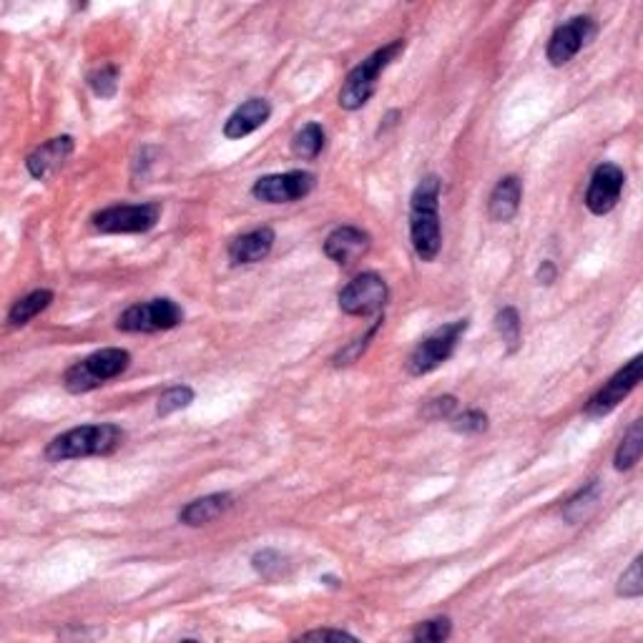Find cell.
Masks as SVG:
<instances>
[{
  "label": "cell",
  "instance_id": "cell-18",
  "mask_svg": "<svg viewBox=\"0 0 643 643\" xmlns=\"http://www.w3.org/2000/svg\"><path fill=\"white\" fill-rule=\"evenodd\" d=\"M232 503H234L232 493L204 495V498L199 500H191V503L179 513V520L184 525H189V528H199V525H206L211 523V520L222 518V515L232 508Z\"/></svg>",
  "mask_w": 643,
  "mask_h": 643
},
{
  "label": "cell",
  "instance_id": "cell-4",
  "mask_svg": "<svg viewBox=\"0 0 643 643\" xmlns=\"http://www.w3.org/2000/svg\"><path fill=\"white\" fill-rule=\"evenodd\" d=\"M400 53H405V41H392L390 46L380 48V51L372 53L370 58H365L360 66L352 68L340 88L342 109L347 111L362 109V106L372 98V93H375L377 78L382 76V71H385V68L390 66Z\"/></svg>",
  "mask_w": 643,
  "mask_h": 643
},
{
  "label": "cell",
  "instance_id": "cell-17",
  "mask_svg": "<svg viewBox=\"0 0 643 643\" xmlns=\"http://www.w3.org/2000/svg\"><path fill=\"white\" fill-rule=\"evenodd\" d=\"M520 199H523V181L518 176H505L498 181L488 199V214L493 222H510L520 211Z\"/></svg>",
  "mask_w": 643,
  "mask_h": 643
},
{
  "label": "cell",
  "instance_id": "cell-8",
  "mask_svg": "<svg viewBox=\"0 0 643 643\" xmlns=\"http://www.w3.org/2000/svg\"><path fill=\"white\" fill-rule=\"evenodd\" d=\"M387 304V284L377 272L352 279L340 292V309L350 317H370Z\"/></svg>",
  "mask_w": 643,
  "mask_h": 643
},
{
  "label": "cell",
  "instance_id": "cell-11",
  "mask_svg": "<svg viewBox=\"0 0 643 643\" xmlns=\"http://www.w3.org/2000/svg\"><path fill=\"white\" fill-rule=\"evenodd\" d=\"M623 184H626V174L621 166L616 164H601L591 176V184L586 191V206L591 214L603 217L608 211L616 209L618 199H621Z\"/></svg>",
  "mask_w": 643,
  "mask_h": 643
},
{
  "label": "cell",
  "instance_id": "cell-33",
  "mask_svg": "<svg viewBox=\"0 0 643 643\" xmlns=\"http://www.w3.org/2000/svg\"><path fill=\"white\" fill-rule=\"evenodd\" d=\"M538 282L541 284H553L556 282V264L553 262H543L541 269H538Z\"/></svg>",
  "mask_w": 643,
  "mask_h": 643
},
{
  "label": "cell",
  "instance_id": "cell-24",
  "mask_svg": "<svg viewBox=\"0 0 643 643\" xmlns=\"http://www.w3.org/2000/svg\"><path fill=\"white\" fill-rule=\"evenodd\" d=\"M194 402V390L189 385H174L159 397V405H156V415L166 417L176 410H184Z\"/></svg>",
  "mask_w": 643,
  "mask_h": 643
},
{
  "label": "cell",
  "instance_id": "cell-32",
  "mask_svg": "<svg viewBox=\"0 0 643 643\" xmlns=\"http://www.w3.org/2000/svg\"><path fill=\"white\" fill-rule=\"evenodd\" d=\"M299 638H304V641H357L352 633L347 631H332V628H322V631H309V633H302Z\"/></svg>",
  "mask_w": 643,
  "mask_h": 643
},
{
  "label": "cell",
  "instance_id": "cell-5",
  "mask_svg": "<svg viewBox=\"0 0 643 643\" xmlns=\"http://www.w3.org/2000/svg\"><path fill=\"white\" fill-rule=\"evenodd\" d=\"M468 330V319H458V322H450V325L438 327L433 335H427L420 345L412 350L410 360H407V370L410 375H427V372L438 370L440 365L453 357L455 347H458L460 337Z\"/></svg>",
  "mask_w": 643,
  "mask_h": 643
},
{
  "label": "cell",
  "instance_id": "cell-25",
  "mask_svg": "<svg viewBox=\"0 0 643 643\" xmlns=\"http://www.w3.org/2000/svg\"><path fill=\"white\" fill-rule=\"evenodd\" d=\"M88 83L96 91V96L111 98L116 96V88H119V68L116 66H101L98 71H93L88 76Z\"/></svg>",
  "mask_w": 643,
  "mask_h": 643
},
{
  "label": "cell",
  "instance_id": "cell-13",
  "mask_svg": "<svg viewBox=\"0 0 643 643\" xmlns=\"http://www.w3.org/2000/svg\"><path fill=\"white\" fill-rule=\"evenodd\" d=\"M370 234L357 227H337L325 239V254L340 267H350L352 262L370 252Z\"/></svg>",
  "mask_w": 643,
  "mask_h": 643
},
{
  "label": "cell",
  "instance_id": "cell-29",
  "mask_svg": "<svg viewBox=\"0 0 643 643\" xmlns=\"http://www.w3.org/2000/svg\"><path fill=\"white\" fill-rule=\"evenodd\" d=\"M453 430L455 433L463 435H478L488 430V415L483 410H468L463 415H458L453 420Z\"/></svg>",
  "mask_w": 643,
  "mask_h": 643
},
{
  "label": "cell",
  "instance_id": "cell-28",
  "mask_svg": "<svg viewBox=\"0 0 643 643\" xmlns=\"http://www.w3.org/2000/svg\"><path fill=\"white\" fill-rule=\"evenodd\" d=\"M254 568H257L259 573H262L264 578H269V581H274V578H282L284 576V568H287V561H284L282 556H279L277 551H262L257 553V556L252 558Z\"/></svg>",
  "mask_w": 643,
  "mask_h": 643
},
{
  "label": "cell",
  "instance_id": "cell-1",
  "mask_svg": "<svg viewBox=\"0 0 643 643\" xmlns=\"http://www.w3.org/2000/svg\"><path fill=\"white\" fill-rule=\"evenodd\" d=\"M440 189L443 181L435 174L425 176L410 199V242L422 262H433L443 247L440 229Z\"/></svg>",
  "mask_w": 643,
  "mask_h": 643
},
{
  "label": "cell",
  "instance_id": "cell-21",
  "mask_svg": "<svg viewBox=\"0 0 643 643\" xmlns=\"http://www.w3.org/2000/svg\"><path fill=\"white\" fill-rule=\"evenodd\" d=\"M641 453H643V425L641 420L633 422L631 430H628V435L623 438V443L618 445L616 450V458H613V465H616V470H631L633 465L641 460Z\"/></svg>",
  "mask_w": 643,
  "mask_h": 643
},
{
  "label": "cell",
  "instance_id": "cell-23",
  "mask_svg": "<svg viewBox=\"0 0 643 643\" xmlns=\"http://www.w3.org/2000/svg\"><path fill=\"white\" fill-rule=\"evenodd\" d=\"M495 327H498L500 337H503L508 352H515L523 340V327H520V314L515 307H505L495 314Z\"/></svg>",
  "mask_w": 643,
  "mask_h": 643
},
{
  "label": "cell",
  "instance_id": "cell-2",
  "mask_svg": "<svg viewBox=\"0 0 643 643\" xmlns=\"http://www.w3.org/2000/svg\"><path fill=\"white\" fill-rule=\"evenodd\" d=\"M121 443H124V430L119 425L111 422L81 425L53 438L46 448V458L51 463H63V460L88 458V455H111Z\"/></svg>",
  "mask_w": 643,
  "mask_h": 643
},
{
  "label": "cell",
  "instance_id": "cell-10",
  "mask_svg": "<svg viewBox=\"0 0 643 643\" xmlns=\"http://www.w3.org/2000/svg\"><path fill=\"white\" fill-rule=\"evenodd\" d=\"M317 179L309 171H287V174L262 176L252 186L254 199L267 201V204H289V201L304 199L314 189Z\"/></svg>",
  "mask_w": 643,
  "mask_h": 643
},
{
  "label": "cell",
  "instance_id": "cell-31",
  "mask_svg": "<svg viewBox=\"0 0 643 643\" xmlns=\"http://www.w3.org/2000/svg\"><path fill=\"white\" fill-rule=\"evenodd\" d=\"M380 325H382V322H375V327H372V330H370V332H367V335H365V337H362V340H355V342H352V345H350V347H347V350H345V352H340V355H337V357H335V365H350V362H355V360H357V357H360V355H362V352H365L367 342H370V340H372V337H375V332H377V330H380Z\"/></svg>",
  "mask_w": 643,
  "mask_h": 643
},
{
  "label": "cell",
  "instance_id": "cell-16",
  "mask_svg": "<svg viewBox=\"0 0 643 643\" xmlns=\"http://www.w3.org/2000/svg\"><path fill=\"white\" fill-rule=\"evenodd\" d=\"M274 239H277L274 237V229L269 227L242 234V237H237L232 244H229V259H232V264L262 262V259H267L269 252H272Z\"/></svg>",
  "mask_w": 643,
  "mask_h": 643
},
{
  "label": "cell",
  "instance_id": "cell-26",
  "mask_svg": "<svg viewBox=\"0 0 643 643\" xmlns=\"http://www.w3.org/2000/svg\"><path fill=\"white\" fill-rule=\"evenodd\" d=\"M453 626H450V618H433V621H425L412 631V638L420 643H440L450 636Z\"/></svg>",
  "mask_w": 643,
  "mask_h": 643
},
{
  "label": "cell",
  "instance_id": "cell-9",
  "mask_svg": "<svg viewBox=\"0 0 643 643\" xmlns=\"http://www.w3.org/2000/svg\"><path fill=\"white\" fill-rule=\"evenodd\" d=\"M641 377H643V357L638 355L633 357L626 367H621V370H618L616 375H613L611 380H608L606 385H603L601 390L586 402V415L603 417L608 415V412L616 410V407L621 405L633 390H636Z\"/></svg>",
  "mask_w": 643,
  "mask_h": 643
},
{
  "label": "cell",
  "instance_id": "cell-15",
  "mask_svg": "<svg viewBox=\"0 0 643 643\" xmlns=\"http://www.w3.org/2000/svg\"><path fill=\"white\" fill-rule=\"evenodd\" d=\"M73 154V139L71 136H58V139L46 141L38 146L31 156L26 159V169L31 171L33 179H48L53 171L61 169L66 164L68 156Z\"/></svg>",
  "mask_w": 643,
  "mask_h": 643
},
{
  "label": "cell",
  "instance_id": "cell-7",
  "mask_svg": "<svg viewBox=\"0 0 643 643\" xmlns=\"http://www.w3.org/2000/svg\"><path fill=\"white\" fill-rule=\"evenodd\" d=\"M184 322V309L174 299H151V302L134 304L119 317L121 332H159L174 330Z\"/></svg>",
  "mask_w": 643,
  "mask_h": 643
},
{
  "label": "cell",
  "instance_id": "cell-6",
  "mask_svg": "<svg viewBox=\"0 0 643 643\" xmlns=\"http://www.w3.org/2000/svg\"><path fill=\"white\" fill-rule=\"evenodd\" d=\"M161 217L159 204L109 206L93 217V227L101 234H144L156 227Z\"/></svg>",
  "mask_w": 643,
  "mask_h": 643
},
{
  "label": "cell",
  "instance_id": "cell-30",
  "mask_svg": "<svg viewBox=\"0 0 643 643\" xmlns=\"http://www.w3.org/2000/svg\"><path fill=\"white\" fill-rule=\"evenodd\" d=\"M455 407H458V400H455L453 395H443V397H435V400L427 402L425 410H422V415H425L427 420H440V417L453 415Z\"/></svg>",
  "mask_w": 643,
  "mask_h": 643
},
{
  "label": "cell",
  "instance_id": "cell-12",
  "mask_svg": "<svg viewBox=\"0 0 643 643\" xmlns=\"http://www.w3.org/2000/svg\"><path fill=\"white\" fill-rule=\"evenodd\" d=\"M593 36H596V23H593V18H571V21L558 28L551 36V41H548V61H551V66H566Z\"/></svg>",
  "mask_w": 643,
  "mask_h": 643
},
{
  "label": "cell",
  "instance_id": "cell-20",
  "mask_svg": "<svg viewBox=\"0 0 643 643\" xmlns=\"http://www.w3.org/2000/svg\"><path fill=\"white\" fill-rule=\"evenodd\" d=\"M598 500H601V485L593 480L591 485L578 490V493L568 500L566 508H563V518H566L568 523H581V520H586L588 515L596 510Z\"/></svg>",
  "mask_w": 643,
  "mask_h": 643
},
{
  "label": "cell",
  "instance_id": "cell-27",
  "mask_svg": "<svg viewBox=\"0 0 643 643\" xmlns=\"http://www.w3.org/2000/svg\"><path fill=\"white\" fill-rule=\"evenodd\" d=\"M643 593V576H641V556L633 558L628 571L618 578V596L623 598H638Z\"/></svg>",
  "mask_w": 643,
  "mask_h": 643
},
{
  "label": "cell",
  "instance_id": "cell-14",
  "mask_svg": "<svg viewBox=\"0 0 643 643\" xmlns=\"http://www.w3.org/2000/svg\"><path fill=\"white\" fill-rule=\"evenodd\" d=\"M269 116H272V106H269L267 98H249L247 103H242V106L227 119V124H224V136H227V139H244V136L262 129L269 121Z\"/></svg>",
  "mask_w": 643,
  "mask_h": 643
},
{
  "label": "cell",
  "instance_id": "cell-22",
  "mask_svg": "<svg viewBox=\"0 0 643 643\" xmlns=\"http://www.w3.org/2000/svg\"><path fill=\"white\" fill-rule=\"evenodd\" d=\"M325 149V129L319 124H307L292 139V151L299 159H317Z\"/></svg>",
  "mask_w": 643,
  "mask_h": 643
},
{
  "label": "cell",
  "instance_id": "cell-19",
  "mask_svg": "<svg viewBox=\"0 0 643 643\" xmlns=\"http://www.w3.org/2000/svg\"><path fill=\"white\" fill-rule=\"evenodd\" d=\"M51 302H53L51 289H36V292L26 294V297L18 299V302L13 304L11 312H8V322H11L13 327L28 325V322H31L33 317H38V314H41Z\"/></svg>",
  "mask_w": 643,
  "mask_h": 643
},
{
  "label": "cell",
  "instance_id": "cell-3",
  "mask_svg": "<svg viewBox=\"0 0 643 643\" xmlns=\"http://www.w3.org/2000/svg\"><path fill=\"white\" fill-rule=\"evenodd\" d=\"M131 365V355L121 347H106V350L93 352L86 360L76 362L73 367H68L66 375H63V387H66L71 395H83V392H91L96 387L106 385L114 377L124 375Z\"/></svg>",
  "mask_w": 643,
  "mask_h": 643
}]
</instances>
